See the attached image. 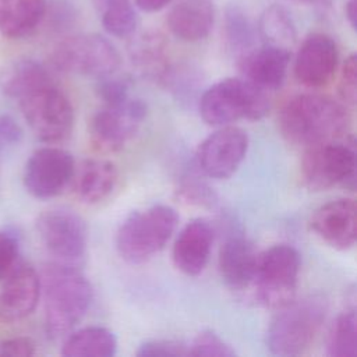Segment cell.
Here are the masks:
<instances>
[{
  "instance_id": "6da1fadb",
  "label": "cell",
  "mask_w": 357,
  "mask_h": 357,
  "mask_svg": "<svg viewBox=\"0 0 357 357\" xmlns=\"http://www.w3.org/2000/svg\"><path fill=\"white\" fill-rule=\"evenodd\" d=\"M1 88L18 102L25 121L39 139L59 142L71 134L74 109L39 61L24 59L11 64L3 74Z\"/></svg>"
},
{
  "instance_id": "7a4b0ae2",
  "label": "cell",
  "mask_w": 357,
  "mask_h": 357,
  "mask_svg": "<svg viewBox=\"0 0 357 357\" xmlns=\"http://www.w3.org/2000/svg\"><path fill=\"white\" fill-rule=\"evenodd\" d=\"M278 121L287 142L307 148L344 137L351 120L343 102L321 93H300L284 103Z\"/></svg>"
},
{
  "instance_id": "3957f363",
  "label": "cell",
  "mask_w": 357,
  "mask_h": 357,
  "mask_svg": "<svg viewBox=\"0 0 357 357\" xmlns=\"http://www.w3.org/2000/svg\"><path fill=\"white\" fill-rule=\"evenodd\" d=\"M39 278L46 333L57 339L70 333L82 321L91 307L93 290L78 266L57 261L45 265Z\"/></svg>"
},
{
  "instance_id": "277c9868",
  "label": "cell",
  "mask_w": 357,
  "mask_h": 357,
  "mask_svg": "<svg viewBox=\"0 0 357 357\" xmlns=\"http://www.w3.org/2000/svg\"><path fill=\"white\" fill-rule=\"evenodd\" d=\"M272 318L266 333V344L272 354L293 357L303 354L314 342L328 311L322 296L311 294L291 300Z\"/></svg>"
},
{
  "instance_id": "5b68a950",
  "label": "cell",
  "mask_w": 357,
  "mask_h": 357,
  "mask_svg": "<svg viewBox=\"0 0 357 357\" xmlns=\"http://www.w3.org/2000/svg\"><path fill=\"white\" fill-rule=\"evenodd\" d=\"M177 223V212L163 204L130 213L116 234L119 255L132 265L146 262L163 250Z\"/></svg>"
},
{
  "instance_id": "8992f818",
  "label": "cell",
  "mask_w": 357,
  "mask_h": 357,
  "mask_svg": "<svg viewBox=\"0 0 357 357\" xmlns=\"http://www.w3.org/2000/svg\"><path fill=\"white\" fill-rule=\"evenodd\" d=\"M266 91L245 78H226L209 86L199 99V114L209 126H227L241 119L261 120L269 112Z\"/></svg>"
},
{
  "instance_id": "52a82bcc",
  "label": "cell",
  "mask_w": 357,
  "mask_h": 357,
  "mask_svg": "<svg viewBox=\"0 0 357 357\" xmlns=\"http://www.w3.org/2000/svg\"><path fill=\"white\" fill-rule=\"evenodd\" d=\"M356 141L351 135L307 146L301 160V174L312 191L335 185L354 188L356 184Z\"/></svg>"
},
{
  "instance_id": "ba28073f",
  "label": "cell",
  "mask_w": 357,
  "mask_h": 357,
  "mask_svg": "<svg viewBox=\"0 0 357 357\" xmlns=\"http://www.w3.org/2000/svg\"><path fill=\"white\" fill-rule=\"evenodd\" d=\"M50 61L59 71L103 78L114 74L121 63L114 45L98 33H78L60 40L50 54Z\"/></svg>"
},
{
  "instance_id": "9c48e42d",
  "label": "cell",
  "mask_w": 357,
  "mask_h": 357,
  "mask_svg": "<svg viewBox=\"0 0 357 357\" xmlns=\"http://www.w3.org/2000/svg\"><path fill=\"white\" fill-rule=\"evenodd\" d=\"M300 272V254L289 244H275L257 255L251 284L257 300L280 308L294 298Z\"/></svg>"
},
{
  "instance_id": "30bf717a",
  "label": "cell",
  "mask_w": 357,
  "mask_h": 357,
  "mask_svg": "<svg viewBox=\"0 0 357 357\" xmlns=\"http://www.w3.org/2000/svg\"><path fill=\"white\" fill-rule=\"evenodd\" d=\"M36 231L57 262L78 266L86 254L88 230L84 219L68 208H52L36 219Z\"/></svg>"
},
{
  "instance_id": "8fae6325",
  "label": "cell",
  "mask_w": 357,
  "mask_h": 357,
  "mask_svg": "<svg viewBox=\"0 0 357 357\" xmlns=\"http://www.w3.org/2000/svg\"><path fill=\"white\" fill-rule=\"evenodd\" d=\"M145 117L146 103L138 98L103 105L91 120V141L102 152H117L137 134Z\"/></svg>"
},
{
  "instance_id": "7c38bea8",
  "label": "cell",
  "mask_w": 357,
  "mask_h": 357,
  "mask_svg": "<svg viewBox=\"0 0 357 357\" xmlns=\"http://www.w3.org/2000/svg\"><path fill=\"white\" fill-rule=\"evenodd\" d=\"M75 160L70 152L56 146L36 149L25 163L24 185L39 199L60 195L73 181Z\"/></svg>"
},
{
  "instance_id": "4fadbf2b",
  "label": "cell",
  "mask_w": 357,
  "mask_h": 357,
  "mask_svg": "<svg viewBox=\"0 0 357 357\" xmlns=\"http://www.w3.org/2000/svg\"><path fill=\"white\" fill-rule=\"evenodd\" d=\"M248 149L247 132L234 126H222L198 146V167L211 178L230 177L241 165Z\"/></svg>"
},
{
  "instance_id": "5bb4252c",
  "label": "cell",
  "mask_w": 357,
  "mask_h": 357,
  "mask_svg": "<svg viewBox=\"0 0 357 357\" xmlns=\"http://www.w3.org/2000/svg\"><path fill=\"white\" fill-rule=\"evenodd\" d=\"M40 297V278L26 262L18 261L0 286V321H21L36 308Z\"/></svg>"
},
{
  "instance_id": "9a60e30c",
  "label": "cell",
  "mask_w": 357,
  "mask_h": 357,
  "mask_svg": "<svg viewBox=\"0 0 357 357\" xmlns=\"http://www.w3.org/2000/svg\"><path fill=\"white\" fill-rule=\"evenodd\" d=\"M339 52L335 40L325 33H312L301 43L294 59V77L308 88L325 86L335 75Z\"/></svg>"
},
{
  "instance_id": "2e32d148",
  "label": "cell",
  "mask_w": 357,
  "mask_h": 357,
  "mask_svg": "<svg viewBox=\"0 0 357 357\" xmlns=\"http://www.w3.org/2000/svg\"><path fill=\"white\" fill-rule=\"evenodd\" d=\"M310 226L332 248L350 250L357 238V208L354 199L337 198L321 205L312 213Z\"/></svg>"
},
{
  "instance_id": "e0dca14e",
  "label": "cell",
  "mask_w": 357,
  "mask_h": 357,
  "mask_svg": "<svg viewBox=\"0 0 357 357\" xmlns=\"http://www.w3.org/2000/svg\"><path fill=\"white\" fill-rule=\"evenodd\" d=\"M213 237L209 222L204 219L188 222L173 244L172 257L176 268L188 276L199 275L209 261Z\"/></svg>"
},
{
  "instance_id": "ac0fdd59",
  "label": "cell",
  "mask_w": 357,
  "mask_h": 357,
  "mask_svg": "<svg viewBox=\"0 0 357 357\" xmlns=\"http://www.w3.org/2000/svg\"><path fill=\"white\" fill-rule=\"evenodd\" d=\"M289 63V49L266 43L261 47H254L238 59L244 78L266 92L276 91L283 85Z\"/></svg>"
},
{
  "instance_id": "d6986e66",
  "label": "cell",
  "mask_w": 357,
  "mask_h": 357,
  "mask_svg": "<svg viewBox=\"0 0 357 357\" xmlns=\"http://www.w3.org/2000/svg\"><path fill=\"white\" fill-rule=\"evenodd\" d=\"M258 252L243 234H230L219 250V272L227 287L241 291L251 286Z\"/></svg>"
},
{
  "instance_id": "ffe728a7",
  "label": "cell",
  "mask_w": 357,
  "mask_h": 357,
  "mask_svg": "<svg viewBox=\"0 0 357 357\" xmlns=\"http://www.w3.org/2000/svg\"><path fill=\"white\" fill-rule=\"evenodd\" d=\"M215 22L212 0H177L167 14L170 32L184 42L205 39Z\"/></svg>"
},
{
  "instance_id": "44dd1931",
  "label": "cell",
  "mask_w": 357,
  "mask_h": 357,
  "mask_svg": "<svg viewBox=\"0 0 357 357\" xmlns=\"http://www.w3.org/2000/svg\"><path fill=\"white\" fill-rule=\"evenodd\" d=\"M119 173L113 162L106 159H85L73 176V188L85 204H98L107 198L117 184Z\"/></svg>"
},
{
  "instance_id": "7402d4cb",
  "label": "cell",
  "mask_w": 357,
  "mask_h": 357,
  "mask_svg": "<svg viewBox=\"0 0 357 357\" xmlns=\"http://www.w3.org/2000/svg\"><path fill=\"white\" fill-rule=\"evenodd\" d=\"M46 0H0V33L10 39L29 36L46 17Z\"/></svg>"
},
{
  "instance_id": "603a6c76",
  "label": "cell",
  "mask_w": 357,
  "mask_h": 357,
  "mask_svg": "<svg viewBox=\"0 0 357 357\" xmlns=\"http://www.w3.org/2000/svg\"><path fill=\"white\" fill-rule=\"evenodd\" d=\"M117 351V339L103 326H86L70 333L63 346L66 357H112Z\"/></svg>"
},
{
  "instance_id": "cb8c5ba5",
  "label": "cell",
  "mask_w": 357,
  "mask_h": 357,
  "mask_svg": "<svg viewBox=\"0 0 357 357\" xmlns=\"http://www.w3.org/2000/svg\"><path fill=\"white\" fill-rule=\"evenodd\" d=\"M257 31L266 45L284 49H289L297 38L291 14L279 4H272L262 11Z\"/></svg>"
},
{
  "instance_id": "d4e9b609",
  "label": "cell",
  "mask_w": 357,
  "mask_h": 357,
  "mask_svg": "<svg viewBox=\"0 0 357 357\" xmlns=\"http://www.w3.org/2000/svg\"><path fill=\"white\" fill-rule=\"evenodd\" d=\"M130 57L135 67L151 77L162 78L166 68L165 42L158 33H142L132 39L130 45Z\"/></svg>"
},
{
  "instance_id": "484cf974",
  "label": "cell",
  "mask_w": 357,
  "mask_h": 357,
  "mask_svg": "<svg viewBox=\"0 0 357 357\" xmlns=\"http://www.w3.org/2000/svg\"><path fill=\"white\" fill-rule=\"evenodd\" d=\"M95 10L107 33L127 38L137 28V13L131 0H92Z\"/></svg>"
},
{
  "instance_id": "4316f807",
  "label": "cell",
  "mask_w": 357,
  "mask_h": 357,
  "mask_svg": "<svg viewBox=\"0 0 357 357\" xmlns=\"http://www.w3.org/2000/svg\"><path fill=\"white\" fill-rule=\"evenodd\" d=\"M225 38L238 59L255 47L257 28L237 4H230L225 11Z\"/></svg>"
},
{
  "instance_id": "83f0119b",
  "label": "cell",
  "mask_w": 357,
  "mask_h": 357,
  "mask_svg": "<svg viewBox=\"0 0 357 357\" xmlns=\"http://www.w3.org/2000/svg\"><path fill=\"white\" fill-rule=\"evenodd\" d=\"M326 354L329 357L357 356V318L353 308L339 314L332 324L326 340Z\"/></svg>"
},
{
  "instance_id": "f1b7e54d",
  "label": "cell",
  "mask_w": 357,
  "mask_h": 357,
  "mask_svg": "<svg viewBox=\"0 0 357 357\" xmlns=\"http://www.w3.org/2000/svg\"><path fill=\"white\" fill-rule=\"evenodd\" d=\"M188 356H218L233 357L234 349L212 331L199 332L191 343H188Z\"/></svg>"
},
{
  "instance_id": "f546056e",
  "label": "cell",
  "mask_w": 357,
  "mask_h": 357,
  "mask_svg": "<svg viewBox=\"0 0 357 357\" xmlns=\"http://www.w3.org/2000/svg\"><path fill=\"white\" fill-rule=\"evenodd\" d=\"M135 354L138 357H184L188 356V343L172 339L146 340Z\"/></svg>"
},
{
  "instance_id": "4dcf8cb0",
  "label": "cell",
  "mask_w": 357,
  "mask_h": 357,
  "mask_svg": "<svg viewBox=\"0 0 357 357\" xmlns=\"http://www.w3.org/2000/svg\"><path fill=\"white\" fill-rule=\"evenodd\" d=\"M339 96L344 105L354 106L357 98V57L350 54L342 67L339 86Z\"/></svg>"
},
{
  "instance_id": "1f68e13d",
  "label": "cell",
  "mask_w": 357,
  "mask_h": 357,
  "mask_svg": "<svg viewBox=\"0 0 357 357\" xmlns=\"http://www.w3.org/2000/svg\"><path fill=\"white\" fill-rule=\"evenodd\" d=\"M128 89H130L128 82L123 78L113 77V74L100 78L96 86L98 96L103 102V105L117 103L124 100L126 98L130 96Z\"/></svg>"
},
{
  "instance_id": "d6a6232c",
  "label": "cell",
  "mask_w": 357,
  "mask_h": 357,
  "mask_svg": "<svg viewBox=\"0 0 357 357\" xmlns=\"http://www.w3.org/2000/svg\"><path fill=\"white\" fill-rule=\"evenodd\" d=\"M18 238L8 230H0V282L18 262Z\"/></svg>"
},
{
  "instance_id": "836d02e7",
  "label": "cell",
  "mask_w": 357,
  "mask_h": 357,
  "mask_svg": "<svg viewBox=\"0 0 357 357\" xmlns=\"http://www.w3.org/2000/svg\"><path fill=\"white\" fill-rule=\"evenodd\" d=\"M180 192L183 198L191 204L213 205L216 202V195L213 191L205 183L195 180H185L180 187Z\"/></svg>"
},
{
  "instance_id": "e575fe53",
  "label": "cell",
  "mask_w": 357,
  "mask_h": 357,
  "mask_svg": "<svg viewBox=\"0 0 357 357\" xmlns=\"http://www.w3.org/2000/svg\"><path fill=\"white\" fill-rule=\"evenodd\" d=\"M22 139V128L10 114H0V153L14 148Z\"/></svg>"
},
{
  "instance_id": "d590c367",
  "label": "cell",
  "mask_w": 357,
  "mask_h": 357,
  "mask_svg": "<svg viewBox=\"0 0 357 357\" xmlns=\"http://www.w3.org/2000/svg\"><path fill=\"white\" fill-rule=\"evenodd\" d=\"M46 13H49L50 21L57 29H66L75 21L77 17L75 7L68 0H54L50 4V8L46 7Z\"/></svg>"
},
{
  "instance_id": "8d00e7d4",
  "label": "cell",
  "mask_w": 357,
  "mask_h": 357,
  "mask_svg": "<svg viewBox=\"0 0 357 357\" xmlns=\"http://www.w3.org/2000/svg\"><path fill=\"white\" fill-rule=\"evenodd\" d=\"M35 343L25 336L0 340V357H29L35 354Z\"/></svg>"
},
{
  "instance_id": "74e56055",
  "label": "cell",
  "mask_w": 357,
  "mask_h": 357,
  "mask_svg": "<svg viewBox=\"0 0 357 357\" xmlns=\"http://www.w3.org/2000/svg\"><path fill=\"white\" fill-rule=\"evenodd\" d=\"M135 6L145 13H155L172 3V0H134Z\"/></svg>"
},
{
  "instance_id": "f35d334b",
  "label": "cell",
  "mask_w": 357,
  "mask_h": 357,
  "mask_svg": "<svg viewBox=\"0 0 357 357\" xmlns=\"http://www.w3.org/2000/svg\"><path fill=\"white\" fill-rule=\"evenodd\" d=\"M356 8H357V1L356 0H347L346 7H344V13H346V18H347V21H349V24L353 29L356 28V18H357L356 17L357 15Z\"/></svg>"
},
{
  "instance_id": "ab89813d",
  "label": "cell",
  "mask_w": 357,
  "mask_h": 357,
  "mask_svg": "<svg viewBox=\"0 0 357 357\" xmlns=\"http://www.w3.org/2000/svg\"><path fill=\"white\" fill-rule=\"evenodd\" d=\"M293 1L307 3V4H322V3H326V1H329V0H293Z\"/></svg>"
}]
</instances>
